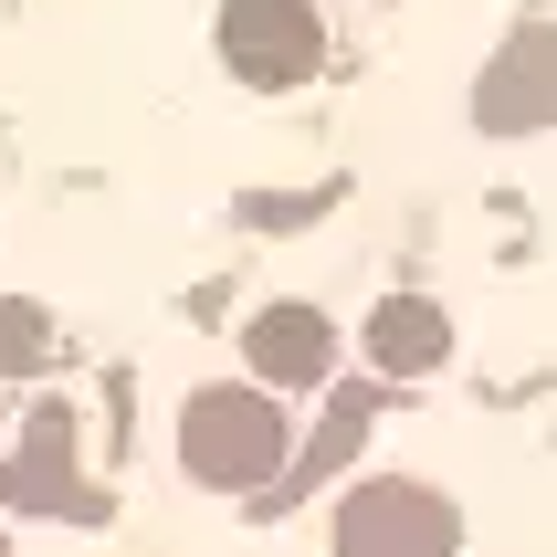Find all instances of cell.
<instances>
[{
	"mask_svg": "<svg viewBox=\"0 0 557 557\" xmlns=\"http://www.w3.org/2000/svg\"><path fill=\"white\" fill-rule=\"evenodd\" d=\"M180 463L189 484H211V495H252V484H274L284 463V410L263 389H200L180 410Z\"/></svg>",
	"mask_w": 557,
	"mask_h": 557,
	"instance_id": "1",
	"label": "cell"
},
{
	"mask_svg": "<svg viewBox=\"0 0 557 557\" xmlns=\"http://www.w3.org/2000/svg\"><path fill=\"white\" fill-rule=\"evenodd\" d=\"M453 547H463L453 495L410 484V473H379L337 505V557H453Z\"/></svg>",
	"mask_w": 557,
	"mask_h": 557,
	"instance_id": "2",
	"label": "cell"
},
{
	"mask_svg": "<svg viewBox=\"0 0 557 557\" xmlns=\"http://www.w3.org/2000/svg\"><path fill=\"white\" fill-rule=\"evenodd\" d=\"M221 63L243 74V85H306L315 63H326V22H315V0H221Z\"/></svg>",
	"mask_w": 557,
	"mask_h": 557,
	"instance_id": "3",
	"label": "cell"
},
{
	"mask_svg": "<svg viewBox=\"0 0 557 557\" xmlns=\"http://www.w3.org/2000/svg\"><path fill=\"white\" fill-rule=\"evenodd\" d=\"M473 126L484 137H536L557 126V22H516L495 63L473 74Z\"/></svg>",
	"mask_w": 557,
	"mask_h": 557,
	"instance_id": "4",
	"label": "cell"
},
{
	"mask_svg": "<svg viewBox=\"0 0 557 557\" xmlns=\"http://www.w3.org/2000/svg\"><path fill=\"white\" fill-rule=\"evenodd\" d=\"M0 505H11V516H95V495L74 484V432H63V410H42L32 442L0 463Z\"/></svg>",
	"mask_w": 557,
	"mask_h": 557,
	"instance_id": "5",
	"label": "cell"
},
{
	"mask_svg": "<svg viewBox=\"0 0 557 557\" xmlns=\"http://www.w3.org/2000/svg\"><path fill=\"white\" fill-rule=\"evenodd\" d=\"M243 358H252L263 389H315V379L337 369V326H326L315 306H263L243 326Z\"/></svg>",
	"mask_w": 557,
	"mask_h": 557,
	"instance_id": "6",
	"label": "cell"
},
{
	"mask_svg": "<svg viewBox=\"0 0 557 557\" xmlns=\"http://www.w3.org/2000/svg\"><path fill=\"white\" fill-rule=\"evenodd\" d=\"M369 358H379V369H400V379L442 369V358H453V326H442V306H421V295H389V306L369 315Z\"/></svg>",
	"mask_w": 557,
	"mask_h": 557,
	"instance_id": "7",
	"label": "cell"
},
{
	"mask_svg": "<svg viewBox=\"0 0 557 557\" xmlns=\"http://www.w3.org/2000/svg\"><path fill=\"white\" fill-rule=\"evenodd\" d=\"M369 421H379V389H369V379H358V389H337V400H326V432L295 453V473H306V484H326V473H337L347 453L369 442Z\"/></svg>",
	"mask_w": 557,
	"mask_h": 557,
	"instance_id": "8",
	"label": "cell"
},
{
	"mask_svg": "<svg viewBox=\"0 0 557 557\" xmlns=\"http://www.w3.org/2000/svg\"><path fill=\"white\" fill-rule=\"evenodd\" d=\"M42 358H53V315H42V306H22V295H0V369H11V379H32Z\"/></svg>",
	"mask_w": 557,
	"mask_h": 557,
	"instance_id": "9",
	"label": "cell"
}]
</instances>
